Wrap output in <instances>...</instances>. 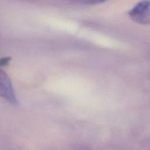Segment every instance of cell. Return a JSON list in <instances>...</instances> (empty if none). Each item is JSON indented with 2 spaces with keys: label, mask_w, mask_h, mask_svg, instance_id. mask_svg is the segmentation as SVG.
I'll return each mask as SVG.
<instances>
[{
  "label": "cell",
  "mask_w": 150,
  "mask_h": 150,
  "mask_svg": "<svg viewBox=\"0 0 150 150\" xmlns=\"http://www.w3.org/2000/svg\"><path fill=\"white\" fill-rule=\"evenodd\" d=\"M128 15L138 23L150 24V0H144L137 4L128 12Z\"/></svg>",
  "instance_id": "cell-1"
},
{
  "label": "cell",
  "mask_w": 150,
  "mask_h": 150,
  "mask_svg": "<svg viewBox=\"0 0 150 150\" xmlns=\"http://www.w3.org/2000/svg\"><path fill=\"white\" fill-rule=\"evenodd\" d=\"M0 96L13 105H16L18 103L10 79L1 69H0Z\"/></svg>",
  "instance_id": "cell-2"
},
{
  "label": "cell",
  "mask_w": 150,
  "mask_h": 150,
  "mask_svg": "<svg viewBox=\"0 0 150 150\" xmlns=\"http://www.w3.org/2000/svg\"><path fill=\"white\" fill-rule=\"evenodd\" d=\"M107 0H73V1L78 4L81 5H96L103 3Z\"/></svg>",
  "instance_id": "cell-3"
},
{
  "label": "cell",
  "mask_w": 150,
  "mask_h": 150,
  "mask_svg": "<svg viewBox=\"0 0 150 150\" xmlns=\"http://www.w3.org/2000/svg\"><path fill=\"white\" fill-rule=\"evenodd\" d=\"M11 60L10 57H3L0 59V66L7 65Z\"/></svg>",
  "instance_id": "cell-4"
}]
</instances>
